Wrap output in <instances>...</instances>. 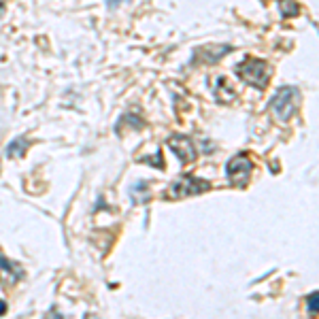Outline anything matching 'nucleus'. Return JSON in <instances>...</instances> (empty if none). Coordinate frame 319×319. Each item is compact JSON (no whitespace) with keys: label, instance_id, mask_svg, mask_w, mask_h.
<instances>
[{"label":"nucleus","instance_id":"39448f33","mask_svg":"<svg viewBox=\"0 0 319 319\" xmlns=\"http://www.w3.org/2000/svg\"><path fill=\"white\" fill-rule=\"evenodd\" d=\"M168 147L173 149V153L179 158L181 164H191L196 160V147L191 143V138L183 137V134H175V137L168 138Z\"/></svg>","mask_w":319,"mask_h":319},{"label":"nucleus","instance_id":"f8f14e48","mask_svg":"<svg viewBox=\"0 0 319 319\" xmlns=\"http://www.w3.org/2000/svg\"><path fill=\"white\" fill-rule=\"evenodd\" d=\"M6 313V304H4V300H0V315H4Z\"/></svg>","mask_w":319,"mask_h":319},{"label":"nucleus","instance_id":"6e6552de","mask_svg":"<svg viewBox=\"0 0 319 319\" xmlns=\"http://www.w3.org/2000/svg\"><path fill=\"white\" fill-rule=\"evenodd\" d=\"M279 6H281L283 17H292L298 13V4L294 2V0H279Z\"/></svg>","mask_w":319,"mask_h":319},{"label":"nucleus","instance_id":"f257e3e1","mask_svg":"<svg viewBox=\"0 0 319 319\" xmlns=\"http://www.w3.org/2000/svg\"><path fill=\"white\" fill-rule=\"evenodd\" d=\"M296 106H298V88H294V85H281L271 98V111L281 122H287L294 115Z\"/></svg>","mask_w":319,"mask_h":319},{"label":"nucleus","instance_id":"7ed1b4c3","mask_svg":"<svg viewBox=\"0 0 319 319\" xmlns=\"http://www.w3.org/2000/svg\"><path fill=\"white\" fill-rule=\"evenodd\" d=\"M211 189L209 181L204 179H196V177L191 175H185V177H179L177 181H173L166 189V198L168 200H181V198H189V196H198L202 194V191Z\"/></svg>","mask_w":319,"mask_h":319},{"label":"nucleus","instance_id":"1a4fd4ad","mask_svg":"<svg viewBox=\"0 0 319 319\" xmlns=\"http://www.w3.org/2000/svg\"><path fill=\"white\" fill-rule=\"evenodd\" d=\"M317 300H319V294L317 292H313V294H311L309 296V302H307V307H309V313L311 315H317Z\"/></svg>","mask_w":319,"mask_h":319},{"label":"nucleus","instance_id":"9b49d317","mask_svg":"<svg viewBox=\"0 0 319 319\" xmlns=\"http://www.w3.org/2000/svg\"><path fill=\"white\" fill-rule=\"evenodd\" d=\"M119 2H128V0H106V6H109V9H115Z\"/></svg>","mask_w":319,"mask_h":319},{"label":"nucleus","instance_id":"9d476101","mask_svg":"<svg viewBox=\"0 0 319 319\" xmlns=\"http://www.w3.org/2000/svg\"><path fill=\"white\" fill-rule=\"evenodd\" d=\"M140 162H151V166H158V168H164V162H162V155L155 153L151 158H140Z\"/></svg>","mask_w":319,"mask_h":319},{"label":"nucleus","instance_id":"423d86ee","mask_svg":"<svg viewBox=\"0 0 319 319\" xmlns=\"http://www.w3.org/2000/svg\"><path fill=\"white\" fill-rule=\"evenodd\" d=\"M21 276H24V271L13 264V262L9 258H4L2 253H0V283H6V285H13V283H17Z\"/></svg>","mask_w":319,"mask_h":319},{"label":"nucleus","instance_id":"20e7f679","mask_svg":"<svg viewBox=\"0 0 319 319\" xmlns=\"http://www.w3.org/2000/svg\"><path fill=\"white\" fill-rule=\"evenodd\" d=\"M251 173H253V164H251V160L243 153L234 155L228 164H226V177H228L230 183L236 187L247 185L251 179Z\"/></svg>","mask_w":319,"mask_h":319},{"label":"nucleus","instance_id":"0eeeda50","mask_svg":"<svg viewBox=\"0 0 319 319\" xmlns=\"http://www.w3.org/2000/svg\"><path fill=\"white\" fill-rule=\"evenodd\" d=\"M28 145H30V143H28L26 138H15L9 147H6V155H9V158H21V155L26 153Z\"/></svg>","mask_w":319,"mask_h":319},{"label":"nucleus","instance_id":"f03ea898","mask_svg":"<svg viewBox=\"0 0 319 319\" xmlns=\"http://www.w3.org/2000/svg\"><path fill=\"white\" fill-rule=\"evenodd\" d=\"M236 75L245 83H249L258 90H264L268 83V77H271V68H268V64L264 60L247 58L245 62H240L236 66Z\"/></svg>","mask_w":319,"mask_h":319}]
</instances>
